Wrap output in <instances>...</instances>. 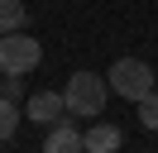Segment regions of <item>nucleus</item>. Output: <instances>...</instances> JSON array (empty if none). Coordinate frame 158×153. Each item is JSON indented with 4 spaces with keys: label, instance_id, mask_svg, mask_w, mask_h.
I'll use <instances>...</instances> for the list:
<instances>
[{
    "label": "nucleus",
    "instance_id": "6",
    "mask_svg": "<svg viewBox=\"0 0 158 153\" xmlns=\"http://www.w3.org/2000/svg\"><path fill=\"white\" fill-rule=\"evenodd\" d=\"M81 143H86V153H115L120 143H125V134H120L115 124H91V129L81 134Z\"/></svg>",
    "mask_w": 158,
    "mask_h": 153
},
{
    "label": "nucleus",
    "instance_id": "3",
    "mask_svg": "<svg viewBox=\"0 0 158 153\" xmlns=\"http://www.w3.org/2000/svg\"><path fill=\"white\" fill-rule=\"evenodd\" d=\"M39 62H43L39 38H29L24 29H15V34H0V67H5V72L24 76V72H34Z\"/></svg>",
    "mask_w": 158,
    "mask_h": 153
},
{
    "label": "nucleus",
    "instance_id": "1",
    "mask_svg": "<svg viewBox=\"0 0 158 153\" xmlns=\"http://www.w3.org/2000/svg\"><path fill=\"white\" fill-rule=\"evenodd\" d=\"M62 96H67V115H77V120H96V115L106 110L110 81L96 76V72H72L67 86H62Z\"/></svg>",
    "mask_w": 158,
    "mask_h": 153
},
{
    "label": "nucleus",
    "instance_id": "9",
    "mask_svg": "<svg viewBox=\"0 0 158 153\" xmlns=\"http://www.w3.org/2000/svg\"><path fill=\"white\" fill-rule=\"evenodd\" d=\"M139 124H144V129H158V91H148L144 101H139Z\"/></svg>",
    "mask_w": 158,
    "mask_h": 153
},
{
    "label": "nucleus",
    "instance_id": "11",
    "mask_svg": "<svg viewBox=\"0 0 158 153\" xmlns=\"http://www.w3.org/2000/svg\"><path fill=\"white\" fill-rule=\"evenodd\" d=\"M153 91H158V86H153Z\"/></svg>",
    "mask_w": 158,
    "mask_h": 153
},
{
    "label": "nucleus",
    "instance_id": "2",
    "mask_svg": "<svg viewBox=\"0 0 158 153\" xmlns=\"http://www.w3.org/2000/svg\"><path fill=\"white\" fill-rule=\"evenodd\" d=\"M106 81H110V91H115V96H125V101L139 105V101L158 86V76H153V67H148L144 57H120V62L106 72Z\"/></svg>",
    "mask_w": 158,
    "mask_h": 153
},
{
    "label": "nucleus",
    "instance_id": "10",
    "mask_svg": "<svg viewBox=\"0 0 158 153\" xmlns=\"http://www.w3.org/2000/svg\"><path fill=\"white\" fill-rule=\"evenodd\" d=\"M0 81H5V67H0Z\"/></svg>",
    "mask_w": 158,
    "mask_h": 153
},
{
    "label": "nucleus",
    "instance_id": "4",
    "mask_svg": "<svg viewBox=\"0 0 158 153\" xmlns=\"http://www.w3.org/2000/svg\"><path fill=\"white\" fill-rule=\"evenodd\" d=\"M62 115H67V96H62V91H34L29 96V120L34 124L48 129V124H58Z\"/></svg>",
    "mask_w": 158,
    "mask_h": 153
},
{
    "label": "nucleus",
    "instance_id": "8",
    "mask_svg": "<svg viewBox=\"0 0 158 153\" xmlns=\"http://www.w3.org/2000/svg\"><path fill=\"white\" fill-rule=\"evenodd\" d=\"M15 124H19V110H15V96L0 91V143L15 139Z\"/></svg>",
    "mask_w": 158,
    "mask_h": 153
},
{
    "label": "nucleus",
    "instance_id": "5",
    "mask_svg": "<svg viewBox=\"0 0 158 153\" xmlns=\"http://www.w3.org/2000/svg\"><path fill=\"white\" fill-rule=\"evenodd\" d=\"M43 148H48V153H77V148H86V143H81L77 124L58 120V124H48V134H43Z\"/></svg>",
    "mask_w": 158,
    "mask_h": 153
},
{
    "label": "nucleus",
    "instance_id": "7",
    "mask_svg": "<svg viewBox=\"0 0 158 153\" xmlns=\"http://www.w3.org/2000/svg\"><path fill=\"white\" fill-rule=\"evenodd\" d=\"M29 24V10L19 0H0V34H15V29Z\"/></svg>",
    "mask_w": 158,
    "mask_h": 153
}]
</instances>
